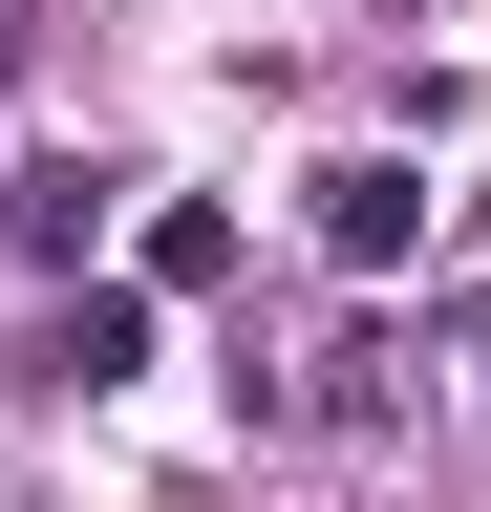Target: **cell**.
Here are the masks:
<instances>
[{
    "label": "cell",
    "instance_id": "cell-1",
    "mask_svg": "<svg viewBox=\"0 0 491 512\" xmlns=\"http://www.w3.org/2000/svg\"><path fill=\"white\" fill-rule=\"evenodd\" d=\"M321 256H342V278H406V256H427V171L406 150H342L321 171Z\"/></svg>",
    "mask_w": 491,
    "mask_h": 512
},
{
    "label": "cell",
    "instance_id": "cell-2",
    "mask_svg": "<svg viewBox=\"0 0 491 512\" xmlns=\"http://www.w3.org/2000/svg\"><path fill=\"white\" fill-rule=\"evenodd\" d=\"M107 192H129L107 150H22V171H0V235H22V256H65V278H86V235H107Z\"/></svg>",
    "mask_w": 491,
    "mask_h": 512
},
{
    "label": "cell",
    "instance_id": "cell-3",
    "mask_svg": "<svg viewBox=\"0 0 491 512\" xmlns=\"http://www.w3.org/2000/svg\"><path fill=\"white\" fill-rule=\"evenodd\" d=\"M150 363V278L129 299H65V320H43V384H129Z\"/></svg>",
    "mask_w": 491,
    "mask_h": 512
},
{
    "label": "cell",
    "instance_id": "cell-4",
    "mask_svg": "<svg viewBox=\"0 0 491 512\" xmlns=\"http://www.w3.org/2000/svg\"><path fill=\"white\" fill-rule=\"evenodd\" d=\"M299 406H321V427H406V342H321Z\"/></svg>",
    "mask_w": 491,
    "mask_h": 512
},
{
    "label": "cell",
    "instance_id": "cell-5",
    "mask_svg": "<svg viewBox=\"0 0 491 512\" xmlns=\"http://www.w3.org/2000/svg\"><path fill=\"white\" fill-rule=\"evenodd\" d=\"M193 278H235V214H193V192H171V214H150V299H193Z\"/></svg>",
    "mask_w": 491,
    "mask_h": 512
},
{
    "label": "cell",
    "instance_id": "cell-6",
    "mask_svg": "<svg viewBox=\"0 0 491 512\" xmlns=\"http://www.w3.org/2000/svg\"><path fill=\"white\" fill-rule=\"evenodd\" d=\"M0 512H22V491H0Z\"/></svg>",
    "mask_w": 491,
    "mask_h": 512
}]
</instances>
